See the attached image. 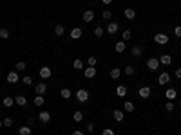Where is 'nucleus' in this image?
Wrapping results in <instances>:
<instances>
[{
	"label": "nucleus",
	"instance_id": "1",
	"mask_svg": "<svg viewBox=\"0 0 181 135\" xmlns=\"http://www.w3.org/2000/svg\"><path fill=\"white\" fill-rule=\"evenodd\" d=\"M147 69L150 72H156L157 69H160V60H157V58H149L147 60Z\"/></svg>",
	"mask_w": 181,
	"mask_h": 135
},
{
	"label": "nucleus",
	"instance_id": "2",
	"mask_svg": "<svg viewBox=\"0 0 181 135\" xmlns=\"http://www.w3.org/2000/svg\"><path fill=\"white\" fill-rule=\"evenodd\" d=\"M76 99H78L80 103H87V101H89V92H87V90H83V88L76 90Z\"/></svg>",
	"mask_w": 181,
	"mask_h": 135
},
{
	"label": "nucleus",
	"instance_id": "3",
	"mask_svg": "<svg viewBox=\"0 0 181 135\" xmlns=\"http://www.w3.org/2000/svg\"><path fill=\"white\" fill-rule=\"evenodd\" d=\"M154 41H156L157 45H167V43H168V36L163 34V33H157V34L154 36Z\"/></svg>",
	"mask_w": 181,
	"mask_h": 135
},
{
	"label": "nucleus",
	"instance_id": "4",
	"mask_svg": "<svg viewBox=\"0 0 181 135\" xmlns=\"http://www.w3.org/2000/svg\"><path fill=\"white\" fill-rule=\"evenodd\" d=\"M150 94H152L150 86H141V88L138 90V96H140L141 99H149V97H150Z\"/></svg>",
	"mask_w": 181,
	"mask_h": 135
},
{
	"label": "nucleus",
	"instance_id": "5",
	"mask_svg": "<svg viewBox=\"0 0 181 135\" xmlns=\"http://www.w3.org/2000/svg\"><path fill=\"white\" fill-rule=\"evenodd\" d=\"M96 67H87V69H83V76L87 78V79H93L94 76H96Z\"/></svg>",
	"mask_w": 181,
	"mask_h": 135
},
{
	"label": "nucleus",
	"instance_id": "6",
	"mask_svg": "<svg viewBox=\"0 0 181 135\" xmlns=\"http://www.w3.org/2000/svg\"><path fill=\"white\" fill-rule=\"evenodd\" d=\"M38 74H40V78H42V79H49V78H51V74H53V70L49 69V67H42V69L38 70Z\"/></svg>",
	"mask_w": 181,
	"mask_h": 135
},
{
	"label": "nucleus",
	"instance_id": "7",
	"mask_svg": "<svg viewBox=\"0 0 181 135\" xmlns=\"http://www.w3.org/2000/svg\"><path fill=\"white\" fill-rule=\"evenodd\" d=\"M38 121L43 123V124H47L51 121V114H49V112H40V114H38Z\"/></svg>",
	"mask_w": 181,
	"mask_h": 135
},
{
	"label": "nucleus",
	"instance_id": "8",
	"mask_svg": "<svg viewBox=\"0 0 181 135\" xmlns=\"http://www.w3.org/2000/svg\"><path fill=\"white\" fill-rule=\"evenodd\" d=\"M170 81V74L168 72H161L160 76H157V83H160V85H167Z\"/></svg>",
	"mask_w": 181,
	"mask_h": 135
},
{
	"label": "nucleus",
	"instance_id": "9",
	"mask_svg": "<svg viewBox=\"0 0 181 135\" xmlns=\"http://www.w3.org/2000/svg\"><path fill=\"white\" fill-rule=\"evenodd\" d=\"M35 90H36L38 96H43L45 92H47V83H38V85L35 86Z\"/></svg>",
	"mask_w": 181,
	"mask_h": 135
},
{
	"label": "nucleus",
	"instance_id": "10",
	"mask_svg": "<svg viewBox=\"0 0 181 135\" xmlns=\"http://www.w3.org/2000/svg\"><path fill=\"white\" fill-rule=\"evenodd\" d=\"M118 29H120V24H116V22H110V24L107 25V33L109 34H116Z\"/></svg>",
	"mask_w": 181,
	"mask_h": 135
},
{
	"label": "nucleus",
	"instance_id": "11",
	"mask_svg": "<svg viewBox=\"0 0 181 135\" xmlns=\"http://www.w3.org/2000/svg\"><path fill=\"white\" fill-rule=\"evenodd\" d=\"M157 60H160V65H170L172 63V56L170 54H161Z\"/></svg>",
	"mask_w": 181,
	"mask_h": 135
},
{
	"label": "nucleus",
	"instance_id": "12",
	"mask_svg": "<svg viewBox=\"0 0 181 135\" xmlns=\"http://www.w3.org/2000/svg\"><path fill=\"white\" fill-rule=\"evenodd\" d=\"M69 36H71V40H80V38H82V29H80V27H74V29H71Z\"/></svg>",
	"mask_w": 181,
	"mask_h": 135
},
{
	"label": "nucleus",
	"instance_id": "13",
	"mask_svg": "<svg viewBox=\"0 0 181 135\" xmlns=\"http://www.w3.org/2000/svg\"><path fill=\"white\" fill-rule=\"evenodd\" d=\"M116 96L118 97H125L127 96V86L125 85H118L116 86Z\"/></svg>",
	"mask_w": 181,
	"mask_h": 135
},
{
	"label": "nucleus",
	"instance_id": "14",
	"mask_svg": "<svg viewBox=\"0 0 181 135\" xmlns=\"http://www.w3.org/2000/svg\"><path fill=\"white\" fill-rule=\"evenodd\" d=\"M112 117H114V121H118V123H121V121L125 119V114H123V112H121V110H114V112H112Z\"/></svg>",
	"mask_w": 181,
	"mask_h": 135
},
{
	"label": "nucleus",
	"instance_id": "15",
	"mask_svg": "<svg viewBox=\"0 0 181 135\" xmlns=\"http://www.w3.org/2000/svg\"><path fill=\"white\" fill-rule=\"evenodd\" d=\"M94 20V11H83V22H87V24H89V22H93Z\"/></svg>",
	"mask_w": 181,
	"mask_h": 135
},
{
	"label": "nucleus",
	"instance_id": "16",
	"mask_svg": "<svg viewBox=\"0 0 181 135\" xmlns=\"http://www.w3.org/2000/svg\"><path fill=\"white\" fill-rule=\"evenodd\" d=\"M123 15H125L127 20H134V18H136V11H134L132 7H127V9L123 11Z\"/></svg>",
	"mask_w": 181,
	"mask_h": 135
},
{
	"label": "nucleus",
	"instance_id": "17",
	"mask_svg": "<svg viewBox=\"0 0 181 135\" xmlns=\"http://www.w3.org/2000/svg\"><path fill=\"white\" fill-rule=\"evenodd\" d=\"M165 97H167L168 101H174V99L177 97V92H176V90H174V88H168V90H167V92H165Z\"/></svg>",
	"mask_w": 181,
	"mask_h": 135
},
{
	"label": "nucleus",
	"instance_id": "18",
	"mask_svg": "<svg viewBox=\"0 0 181 135\" xmlns=\"http://www.w3.org/2000/svg\"><path fill=\"white\" fill-rule=\"evenodd\" d=\"M15 103H16L18 106H26V105H27V97H26V96H16V97H15Z\"/></svg>",
	"mask_w": 181,
	"mask_h": 135
},
{
	"label": "nucleus",
	"instance_id": "19",
	"mask_svg": "<svg viewBox=\"0 0 181 135\" xmlns=\"http://www.w3.org/2000/svg\"><path fill=\"white\" fill-rule=\"evenodd\" d=\"M7 83H18V72H9L7 74Z\"/></svg>",
	"mask_w": 181,
	"mask_h": 135
},
{
	"label": "nucleus",
	"instance_id": "20",
	"mask_svg": "<svg viewBox=\"0 0 181 135\" xmlns=\"http://www.w3.org/2000/svg\"><path fill=\"white\" fill-rule=\"evenodd\" d=\"M43 103H45V99H43V96H38V94H36V97L33 99V105L40 108V106H43Z\"/></svg>",
	"mask_w": 181,
	"mask_h": 135
},
{
	"label": "nucleus",
	"instance_id": "21",
	"mask_svg": "<svg viewBox=\"0 0 181 135\" xmlns=\"http://www.w3.org/2000/svg\"><path fill=\"white\" fill-rule=\"evenodd\" d=\"M60 96H62V99H71L73 92H71L69 88H62V92H60Z\"/></svg>",
	"mask_w": 181,
	"mask_h": 135
},
{
	"label": "nucleus",
	"instance_id": "22",
	"mask_svg": "<svg viewBox=\"0 0 181 135\" xmlns=\"http://www.w3.org/2000/svg\"><path fill=\"white\" fill-rule=\"evenodd\" d=\"M18 135H31V126H20Z\"/></svg>",
	"mask_w": 181,
	"mask_h": 135
},
{
	"label": "nucleus",
	"instance_id": "23",
	"mask_svg": "<svg viewBox=\"0 0 181 135\" xmlns=\"http://www.w3.org/2000/svg\"><path fill=\"white\" fill-rule=\"evenodd\" d=\"M130 52H132V56H134V58H140V56H141V52H143V49L140 47V45H136V47H132V51H130Z\"/></svg>",
	"mask_w": 181,
	"mask_h": 135
},
{
	"label": "nucleus",
	"instance_id": "24",
	"mask_svg": "<svg viewBox=\"0 0 181 135\" xmlns=\"http://www.w3.org/2000/svg\"><path fill=\"white\" fill-rule=\"evenodd\" d=\"M114 49H116V52H120V54H121V52H125V41H123V40H121V41H118V43L114 45Z\"/></svg>",
	"mask_w": 181,
	"mask_h": 135
},
{
	"label": "nucleus",
	"instance_id": "25",
	"mask_svg": "<svg viewBox=\"0 0 181 135\" xmlns=\"http://www.w3.org/2000/svg\"><path fill=\"white\" fill-rule=\"evenodd\" d=\"M63 33H65V27H63L62 24L54 25V34H56V36H63Z\"/></svg>",
	"mask_w": 181,
	"mask_h": 135
},
{
	"label": "nucleus",
	"instance_id": "26",
	"mask_svg": "<svg viewBox=\"0 0 181 135\" xmlns=\"http://www.w3.org/2000/svg\"><path fill=\"white\" fill-rule=\"evenodd\" d=\"M73 67H74L76 70H83V61H82L80 58H76V60L73 61Z\"/></svg>",
	"mask_w": 181,
	"mask_h": 135
},
{
	"label": "nucleus",
	"instance_id": "27",
	"mask_svg": "<svg viewBox=\"0 0 181 135\" xmlns=\"http://www.w3.org/2000/svg\"><path fill=\"white\" fill-rule=\"evenodd\" d=\"M15 105V97H4V106L6 108H11Z\"/></svg>",
	"mask_w": 181,
	"mask_h": 135
},
{
	"label": "nucleus",
	"instance_id": "28",
	"mask_svg": "<svg viewBox=\"0 0 181 135\" xmlns=\"http://www.w3.org/2000/svg\"><path fill=\"white\" fill-rule=\"evenodd\" d=\"M73 119L76 121V123H80V121H83V112H74V114H73Z\"/></svg>",
	"mask_w": 181,
	"mask_h": 135
},
{
	"label": "nucleus",
	"instance_id": "29",
	"mask_svg": "<svg viewBox=\"0 0 181 135\" xmlns=\"http://www.w3.org/2000/svg\"><path fill=\"white\" fill-rule=\"evenodd\" d=\"M120 74H121V70H120V69H110V78H112V79H118V78H120Z\"/></svg>",
	"mask_w": 181,
	"mask_h": 135
},
{
	"label": "nucleus",
	"instance_id": "30",
	"mask_svg": "<svg viewBox=\"0 0 181 135\" xmlns=\"http://www.w3.org/2000/svg\"><path fill=\"white\" fill-rule=\"evenodd\" d=\"M123 108H125V112H134V103H130V101H125Z\"/></svg>",
	"mask_w": 181,
	"mask_h": 135
},
{
	"label": "nucleus",
	"instance_id": "31",
	"mask_svg": "<svg viewBox=\"0 0 181 135\" xmlns=\"http://www.w3.org/2000/svg\"><path fill=\"white\" fill-rule=\"evenodd\" d=\"M0 38H2V40H7V38H9V31H7L6 27L0 29Z\"/></svg>",
	"mask_w": 181,
	"mask_h": 135
},
{
	"label": "nucleus",
	"instance_id": "32",
	"mask_svg": "<svg viewBox=\"0 0 181 135\" xmlns=\"http://www.w3.org/2000/svg\"><path fill=\"white\" fill-rule=\"evenodd\" d=\"M134 72H136L134 67H130V65H127V67H125V74H127V76H134Z\"/></svg>",
	"mask_w": 181,
	"mask_h": 135
},
{
	"label": "nucleus",
	"instance_id": "33",
	"mask_svg": "<svg viewBox=\"0 0 181 135\" xmlns=\"http://www.w3.org/2000/svg\"><path fill=\"white\" fill-rule=\"evenodd\" d=\"M87 63H89V67H96V63H98V60H96L94 56H89V60H87Z\"/></svg>",
	"mask_w": 181,
	"mask_h": 135
},
{
	"label": "nucleus",
	"instance_id": "34",
	"mask_svg": "<svg viewBox=\"0 0 181 135\" xmlns=\"http://www.w3.org/2000/svg\"><path fill=\"white\" fill-rule=\"evenodd\" d=\"M110 16H112V13H110V11H107V9H105V11H102V18H103V20H110Z\"/></svg>",
	"mask_w": 181,
	"mask_h": 135
},
{
	"label": "nucleus",
	"instance_id": "35",
	"mask_svg": "<svg viewBox=\"0 0 181 135\" xmlns=\"http://www.w3.org/2000/svg\"><path fill=\"white\" fill-rule=\"evenodd\" d=\"M130 36H132V33H130L129 29H125V31H123V34H121V38H123V41H125V40H130Z\"/></svg>",
	"mask_w": 181,
	"mask_h": 135
},
{
	"label": "nucleus",
	"instance_id": "36",
	"mask_svg": "<svg viewBox=\"0 0 181 135\" xmlns=\"http://www.w3.org/2000/svg\"><path fill=\"white\" fill-rule=\"evenodd\" d=\"M94 36H96V38L103 36V27H96V29H94Z\"/></svg>",
	"mask_w": 181,
	"mask_h": 135
},
{
	"label": "nucleus",
	"instance_id": "37",
	"mask_svg": "<svg viewBox=\"0 0 181 135\" xmlns=\"http://www.w3.org/2000/svg\"><path fill=\"white\" fill-rule=\"evenodd\" d=\"M26 67H27L26 61H18V63H16V69H18V70H26Z\"/></svg>",
	"mask_w": 181,
	"mask_h": 135
},
{
	"label": "nucleus",
	"instance_id": "38",
	"mask_svg": "<svg viewBox=\"0 0 181 135\" xmlns=\"http://www.w3.org/2000/svg\"><path fill=\"white\" fill-rule=\"evenodd\" d=\"M22 83H24V85H33V78L31 76H26L24 79H22Z\"/></svg>",
	"mask_w": 181,
	"mask_h": 135
},
{
	"label": "nucleus",
	"instance_id": "39",
	"mask_svg": "<svg viewBox=\"0 0 181 135\" xmlns=\"http://www.w3.org/2000/svg\"><path fill=\"white\" fill-rule=\"evenodd\" d=\"M85 130H87L89 133H93V131H94V124H93V123H87V124H85Z\"/></svg>",
	"mask_w": 181,
	"mask_h": 135
},
{
	"label": "nucleus",
	"instance_id": "40",
	"mask_svg": "<svg viewBox=\"0 0 181 135\" xmlns=\"http://www.w3.org/2000/svg\"><path fill=\"white\" fill-rule=\"evenodd\" d=\"M174 108H176V106H174V103H172V101H168V103L165 105V110H167V112H172Z\"/></svg>",
	"mask_w": 181,
	"mask_h": 135
},
{
	"label": "nucleus",
	"instance_id": "41",
	"mask_svg": "<svg viewBox=\"0 0 181 135\" xmlns=\"http://www.w3.org/2000/svg\"><path fill=\"white\" fill-rule=\"evenodd\" d=\"M2 124H4V126L7 128V126H11V124H13V119H11V117H6V119L2 121Z\"/></svg>",
	"mask_w": 181,
	"mask_h": 135
},
{
	"label": "nucleus",
	"instance_id": "42",
	"mask_svg": "<svg viewBox=\"0 0 181 135\" xmlns=\"http://www.w3.org/2000/svg\"><path fill=\"white\" fill-rule=\"evenodd\" d=\"M174 34H176L177 38H181V25H176V27H174Z\"/></svg>",
	"mask_w": 181,
	"mask_h": 135
},
{
	"label": "nucleus",
	"instance_id": "43",
	"mask_svg": "<svg viewBox=\"0 0 181 135\" xmlns=\"http://www.w3.org/2000/svg\"><path fill=\"white\" fill-rule=\"evenodd\" d=\"M102 135H114V131H112V130H110V128H105V130H103V133H102Z\"/></svg>",
	"mask_w": 181,
	"mask_h": 135
},
{
	"label": "nucleus",
	"instance_id": "44",
	"mask_svg": "<svg viewBox=\"0 0 181 135\" xmlns=\"http://www.w3.org/2000/svg\"><path fill=\"white\" fill-rule=\"evenodd\" d=\"M176 78L181 79V69H176Z\"/></svg>",
	"mask_w": 181,
	"mask_h": 135
},
{
	"label": "nucleus",
	"instance_id": "45",
	"mask_svg": "<svg viewBox=\"0 0 181 135\" xmlns=\"http://www.w3.org/2000/svg\"><path fill=\"white\" fill-rule=\"evenodd\" d=\"M73 135H83V131H80V130H74V131H73Z\"/></svg>",
	"mask_w": 181,
	"mask_h": 135
},
{
	"label": "nucleus",
	"instance_id": "46",
	"mask_svg": "<svg viewBox=\"0 0 181 135\" xmlns=\"http://www.w3.org/2000/svg\"><path fill=\"white\" fill-rule=\"evenodd\" d=\"M102 2H103V4L107 6V4H110V2H112V0H102Z\"/></svg>",
	"mask_w": 181,
	"mask_h": 135
},
{
	"label": "nucleus",
	"instance_id": "47",
	"mask_svg": "<svg viewBox=\"0 0 181 135\" xmlns=\"http://www.w3.org/2000/svg\"><path fill=\"white\" fill-rule=\"evenodd\" d=\"M2 126H4V124H2V119H0V128H2Z\"/></svg>",
	"mask_w": 181,
	"mask_h": 135
},
{
	"label": "nucleus",
	"instance_id": "48",
	"mask_svg": "<svg viewBox=\"0 0 181 135\" xmlns=\"http://www.w3.org/2000/svg\"><path fill=\"white\" fill-rule=\"evenodd\" d=\"M179 106H181V99H179Z\"/></svg>",
	"mask_w": 181,
	"mask_h": 135
},
{
	"label": "nucleus",
	"instance_id": "49",
	"mask_svg": "<svg viewBox=\"0 0 181 135\" xmlns=\"http://www.w3.org/2000/svg\"><path fill=\"white\" fill-rule=\"evenodd\" d=\"M0 110H2V105H0Z\"/></svg>",
	"mask_w": 181,
	"mask_h": 135
},
{
	"label": "nucleus",
	"instance_id": "50",
	"mask_svg": "<svg viewBox=\"0 0 181 135\" xmlns=\"http://www.w3.org/2000/svg\"><path fill=\"white\" fill-rule=\"evenodd\" d=\"M0 92H2V88H0Z\"/></svg>",
	"mask_w": 181,
	"mask_h": 135
},
{
	"label": "nucleus",
	"instance_id": "51",
	"mask_svg": "<svg viewBox=\"0 0 181 135\" xmlns=\"http://www.w3.org/2000/svg\"><path fill=\"white\" fill-rule=\"evenodd\" d=\"M65 2H69V0H65Z\"/></svg>",
	"mask_w": 181,
	"mask_h": 135
}]
</instances>
